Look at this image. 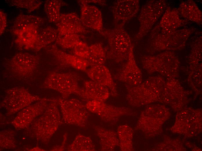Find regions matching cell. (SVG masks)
I'll return each mask as SVG.
<instances>
[{
	"label": "cell",
	"instance_id": "obj_1",
	"mask_svg": "<svg viewBox=\"0 0 202 151\" xmlns=\"http://www.w3.org/2000/svg\"><path fill=\"white\" fill-rule=\"evenodd\" d=\"M165 82L162 76H150L139 85L127 88L126 100L130 105L134 107L160 101Z\"/></svg>",
	"mask_w": 202,
	"mask_h": 151
},
{
	"label": "cell",
	"instance_id": "obj_2",
	"mask_svg": "<svg viewBox=\"0 0 202 151\" xmlns=\"http://www.w3.org/2000/svg\"><path fill=\"white\" fill-rule=\"evenodd\" d=\"M58 105L57 98H50L43 113L28 128L37 142L48 144L62 123Z\"/></svg>",
	"mask_w": 202,
	"mask_h": 151
},
{
	"label": "cell",
	"instance_id": "obj_3",
	"mask_svg": "<svg viewBox=\"0 0 202 151\" xmlns=\"http://www.w3.org/2000/svg\"><path fill=\"white\" fill-rule=\"evenodd\" d=\"M196 30L193 27L164 33L154 27L149 35L147 50L149 53L153 54L156 52L181 50L185 47L188 38Z\"/></svg>",
	"mask_w": 202,
	"mask_h": 151
},
{
	"label": "cell",
	"instance_id": "obj_4",
	"mask_svg": "<svg viewBox=\"0 0 202 151\" xmlns=\"http://www.w3.org/2000/svg\"><path fill=\"white\" fill-rule=\"evenodd\" d=\"M140 60L143 69L150 74L158 73L167 78L178 76L180 62L173 51H165L156 55H143Z\"/></svg>",
	"mask_w": 202,
	"mask_h": 151
},
{
	"label": "cell",
	"instance_id": "obj_5",
	"mask_svg": "<svg viewBox=\"0 0 202 151\" xmlns=\"http://www.w3.org/2000/svg\"><path fill=\"white\" fill-rule=\"evenodd\" d=\"M125 25H115L113 28L103 30L101 33L107 39L108 43L107 58L117 63L127 60L133 44L130 35L124 28Z\"/></svg>",
	"mask_w": 202,
	"mask_h": 151
},
{
	"label": "cell",
	"instance_id": "obj_6",
	"mask_svg": "<svg viewBox=\"0 0 202 151\" xmlns=\"http://www.w3.org/2000/svg\"><path fill=\"white\" fill-rule=\"evenodd\" d=\"M80 77L76 72L59 73L55 71L49 73L42 85V87L55 90L59 93L62 98L67 99L71 94H76L84 100V88L79 85Z\"/></svg>",
	"mask_w": 202,
	"mask_h": 151
},
{
	"label": "cell",
	"instance_id": "obj_7",
	"mask_svg": "<svg viewBox=\"0 0 202 151\" xmlns=\"http://www.w3.org/2000/svg\"><path fill=\"white\" fill-rule=\"evenodd\" d=\"M38 56L27 53H19L6 60V69L15 77L26 80L32 78L39 64Z\"/></svg>",
	"mask_w": 202,
	"mask_h": 151
},
{
	"label": "cell",
	"instance_id": "obj_8",
	"mask_svg": "<svg viewBox=\"0 0 202 151\" xmlns=\"http://www.w3.org/2000/svg\"><path fill=\"white\" fill-rule=\"evenodd\" d=\"M167 6L165 0H152L148 1L142 6L138 18L140 27L134 36L135 40L141 39L151 31L163 14Z\"/></svg>",
	"mask_w": 202,
	"mask_h": 151
},
{
	"label": "cell",
	"instance_id": "obj_9",
	"mask_svg": "<svg viewBox=\"0 0 202 151\" xmlns=\"http://www.w3.org/2000/svg\"><path fill=\"white\" fill-rule=\"evenodd\" d=\"M42 98L31 94L24 87H14L5 91L0 107L5 109L6 114L9 116L19 112L33 102L41 100Z\"/></svg>",
	"mask_w": 202,
	"mask_h": 151
},
{
	"label": "cell",
	"instance_id": "obj_10",
	"mask_svg": "<svg viewBox=\"0 0 202 151\" xmlns=\"http://www.w3.org/2000/svg\"><path fill=\"white\" fill-rule=\"evenodd\" d=\"M64 122L67 124L84 127L90 116L85 105L75 98H57Z\"/></svg>",
	"mask_w": 202,
	"mask_h": 151
},
{
	"label": "cell",
	"instance_id": "obj_11",
	"mask_svg": "<svg viewBox=\"0 0 202 151\" xmlns=\"http://www.w3.org/2000/svg\"><path fill=\"white\" fill-rule=\"evenodd\" d=\"M85 106L90 112L99 116L103 121L114 124L122 116L132 114V110L128 107H117L96 100L87 101Z\"/></svg>",
	"mask_w": 202,
	"mask_h": 151
},
{
	"label": "cell",
	"instance_id": "obj_12",
	"mask_svg": "<svg viewBox=\"0 0 202 151\" xmlns=\"http://www.w3.org/2000/svg\"><path fill=\"white\" fill-rule=\"evenodd\" d=\"M134 48L133 44L126 63L114 76L115 80L124 83L126 88L137 86L142 82V73L136 62Z\"/></svg>",
	"mask_w": 202,
	"mask_h": 151
},
{
	"label": "cell",
	"instance_id": "obj_13",
	"mask_svg": "<svg viewBox=\"0 0 202 151\" xmlns=\"http://www.w3.org/2000/svg\"><path fill=\"white\" fill-rule=\"evenodd\" d=\"M50 98L42 99L35 104L23 109L18 112L12 124L17 130L28 128L38 116L46 109Z\"/></svg>",
	"mask_w": 202,
	"mask_h": 151
},
{
	"label": "cell",
	"instance_id": "obj_14",
	"mask_svg": "<svg viewBox=\"0 0 202 151\" xmlns=\"http://www.w3.org/2000/svg\"><path fill=\"white\" fill-rule=\"evenodd\" d=\"M45 49L48 53L54 57L59 69L71 67L86 72L89 66L87 60L67 53L59 49L55 44H50L45 47Z\"/></svg>",
	"mask_w": 202,
	"mask_h": 151
},
{
	"label": "cell",
	"instance_id": "obj_15",
	"mask_svg": "<svg viewBox=\"0 0 202 151\" xmlns=\"http://www.w3.org/2000/svg\"><path fill=\"white\" fill-rule=\"evenodd\" d=\"M140 9L138 0L115 1L111 10L116 25L125 23L135 17Z\"/></svg>",
	"mask_w": 202,
	"mask_h": 151
},
{
	"label": "cell",
	"instance_id": "obj_16",
	"mask_svg": "<svg viewBox=\"0 0 202 151\" xmlns=\"http://www.w3.org/2000/svg\"><path fill=\"white\" fill-rule=\"evenodd\" d=\"M187 94L178 79L167 78L161 100L172 106H181L186 101Z\"/></svg>",
	"mask_w": 202,
	"mask_h": 151
},
{
	"label": "cell",
	"instance_id": "obj_17",
	"mask_svg": "<svg viewBox=\"0 0 202 151\" xmlns=\"http://www.w3.org/2000/svg\"><path fill=\"white\" fill-rule=\"evenodd\" d=\"M55 24L57 27V36L70 34L86 33L87 32L80 18L75 12L61 13Z\"/></svg>",
	"mask_w": 202,
	"mask_h": 151
},
{
	"label": "cell",
	"instance_id": "obj_18",
	"mask_svg": "<svg viewBox=\"0 0 202 151\" xmlns=\"http://www.w3.org/2000/svg\"><path fill=\"white\" fill-rule=\"evenodd\" d=\"M81 6L80 19L85 27L92 29L100 34L103 30L102 15L97 7L88 5L79 1Z\"/></svg>",
	"mask_w": 202,
	"mask_h": 151
},
{
	"label": "cell",
	"instance_id": "obj_19",
	"mask_svg": "<svg viewBox=\"0 0 202 151\" xmlns=\"http://www.w3.org/2000/svg\"><path fill=\"white\" fill-rule=\"evenodd\" d=\"M181 17L178 9L167 7L160 22L155 27L162 32H172L189 23V21Z\"/></svg>",
	"mask_w": 202,
	"mask_h": 151
},
{
	"label": "cell",
	"instance_id": "obj_20",
	"mask_svg": "<svg viewBox=\"0 0 202 151\" xmlns=\"http://www.w3.org/2000/svg\"><path fill=\"white\" fill-rule=\"evenodd\" d=\"M40 27L34 24L24 26L12 32L16 36L14 42L21 50H32L37 39Z\"/></svg>",
	"mask_w": 202,
	"mask_h": 151
},
{
	"label": "cell",
	"instance_id": "obj_21",
	"mask_svg": "<svg viewBox=\"0 0 202 151\" xmlns=\"http://www.w3.org/2000/svg\"><path fill=\"white\" fill-rule=\"evenodd\" d=\"M91 80L107 87L113 96L118 95L116 85L108 69L104 65L92 67L86 71Z\"/></svg>",
	"mask_w": 202,
	"mask_h": 151
},
{
	"label": "cell",
	"instance_id": "obj_22",
	"mask_svg": "<svg viewBox=\"0 0 202 151\" xmlns=\"http://www.w3.org/2000/svg\"><path fill=\"white\" fill-rule=\"evenodd\" d=\"M85 90L84 100L87 102L96 100L104 102L110 95L109 89L106 87L92 80L84 82Z\"/></svg>",
	"mask_w": 202,
	"mask_h": 151
},
{
	"label": "cell",
	"instance_id": "obj_23",
	"mask_svg": "<svg viewBox=\"0 0 202 151\" xmlns=\"http://www.w3.org/2000/svg\"><path fill=\"white\" fill-rule=\"evenodd\" d=\"M94 129L99 138L102 151H113L119 146L118 135L115 131L99 126H95Z\"/></svg>",
	"mask_w": 202,
	"mask_h": 151
},
{
	"label": "cell",
	"instance_id": "obj_24",
	"mask_svg": "<svg viewBox=\"0 0 202 151\" xmlns=\"http://www.w3.org/2000/svg\"><path fill=\"white\" fill-rule=\"evenodd\" d=\"M188 73L202 71V36L196 37L191 45V51L187 60Z\"/></svg>",
	"mask_w": 202,
	"mask_h": 151
},
{
	"label": "cell",
	"instance_id": "obj_25",
	"mask_svg": "<svg viewBox=\"0 0 202 151\" xmlns=\"http://www.w3.org/2000/svg\"><path fill=\"white\" fill-rule=\"evenodd\" d=\"M178 9L181 16L185 19L198 24H201V11L193 1L188 0L182 1Z\"/></svg>",
	"mask_w": 202,
	"mask_h": 151
},
{
	"label": "cell",
	"instance_id": "obj_26",
	"mask_svg": "<svg viewBox=\"0 0 202 151\" xmlns=\"http://www.w3.org/2000/svg\"><path fill=\"white\" fill-rule=\"evenodd\" d=\"M58 35L57 29L48 26L40 29L37 38L33 51H38L55 41Z\"/></svg>",
	"mask_w": 202,
	"mask_h": 151
},
{
	"label": "cell",
	"instance_id": "obj_27",
	"mask_svg": "<svg viewBox=\"0 0 202 151\" xmlns=\"http://www.w3.org/2000/svg\"><path fill=\"white\" fill-rule=\"evenodd\" d=\"M117 133L120 150L122 151L133 150V132L131 127L126 125H120L118 128Z\"/></svg>",
	"mask_w": 202,
	"mask_h": 151
},
{
	"label": "cell",
	"instance_id": "obj_28",
	"mask_svg": "<svg viewBox=\"0 0 202 151\" xmlns=\"http://www.w3.org/2000/svg\"><path fill=\"white\" fill-rule=\"evenodd\" d=\"M90 55L87 60L91 67L104 65L107 59L106 52L102 43H96L89 46Z\"/></svg>",
	"mask_w": 202,
	"mask_h": 151
},
{
	"label": "cell",
	"instance_id": "obj_29",
	"mask_svg": "<svg viewBox=\"0 0 202 151\" xmlns=\"http://www.w3.org/2000/svg\"><path fill=\"white\" fill-rule=\"evenodd\" d=\"M44 22V19L39 16L21 14L15 19L11 28V31L13 32L17 30L31 24H34L40 27Z\"/></svg>",
	"mask_w": 202,
	"mask_h": 151
},
{
	"label": "cell",
	"instance_id": "obj_30",
	"mask_svg": "<svg viewBox=\"0 0 202 151\" xmlns=\"http://www.w3.org/2000/svg\"><path fill=\"white\" fill-rule=\"evenodd\" d=\"M69 151H93L95 146L89 137L78 134L67 149Z\"/></svg>",
	"mask_w": 202,
	"mask_h": 151
},
{
	"label": "cell",
	"instance_id": "obj_31",
	"mask_svg": "<svg viewBox=\"0 0 202 151\" xmlns=\"http://www.w3.org/2000/svg\"><path fill=\"white\" fill-rule=\"evenodd\" d=\"M66 5L64 1L60 0H47L44 4V9L49 21L55 24L61 13L60 10L62 6Z\"/></svg>",
	"mask_w": 202,
	"mask_h": 151
},
{
	"label": "cell",
	"instance_id": "obj_32",
	"mask_svg": "<svg viewBox=\"0 0 202 151\" xmlns=\"http://www.w3.org/2000/svg\"><path fill=\"white\" fill-rule=\"evenodd\" d=\"M15 132L11 130H6L0 132V150L14 149L17 147Z\"/></svg>",
	"mask_w": 202,
	"mask_h": 151
},
{
	"label": "cell",
	"instance_id": "obj_33",
	"mask_svg": "<svg viewBox=\"0 0 202 151\" xmlns=\"http://www.w3.org/2000/svg\"><path fill=\"white\" fill-rule=\"evenodd\" d=\"M6 1L12 6L26 9L28 12L37 9L42 3V1L37 0H12Z\"/></svg>",
	"mask_w": 202,
	"mask_h": 151
},
{
	"label": "cell",
	"instance_id": "obj_34",
	"mask_svg": "<svg viewBox=\"0 0 202 151\" xmlns=\"http://www.w3.org/2000/svg\"><path fill=\"white\" fill-rule=\"evenodd\" d=\"M80 40L78 34H70L57 36L55 42L56 44L64 49L73 48Z\"/></svg>",
	"mask_w": 202,
	"mask_h": 151
},
{
	"label": "cell",
	"instance_id": "obj_35",
	"mask_svg": "<svg viewBox=\"0 0 202 151\" xmlns=\"http://www.w3.org/2000/svg\"><path fill=\"white\" fill-rule=\"evenodd\" d=\"M73 48L75 55L87 60L89 56L90 51L89 46L86 43L80 41Z\"/></svg>",
	"mask_w": 202,
	"mask_h": 151
},
{
	"label": "cell",
	"instance_id": "obj_36",
	"mask_svg": "<svg viewBox=\"0 0 202 151\" xmlns=\"http://www.w3.org/2000/svg\"><path fill=\"white\" fill-rule=\"evenodd\" d=\"M7 25V17L6 13L1 10H0V33L4 32Z\"/></svg>",
	"mask_w": 202,
	"mask_h": 151
},
{
	"label": "cell",
	"instance_id": "obj_37",
	"mask_svg": "<svg viewBox=\"0 0 202 151\" xmlns=\"http://www.w3.org/2000/svg\"><path fill=\"white\" fill-rule=\"evenodd\" d=\"M64 139L62 145L60 146H56L53 148L51 151H63L64 150V145L67 139V133H65L64 136Z\"/></svg>",
	"mask_w": 202,
	"mask_h": 151
},
{
	"label": "cell",
	"instance_id": "obj_38",
	"mask_svg": "<svg viewBox=\"0 0 202 151\" xmlns=\"http://www.w3.org/2000/svg\"><path fill=\"white\" fill-rule=\"evenodd\" d=\"M82 1L86 4L90 2H92L98 4L102 6L106 4V1L104 0H82Z\"/></svg>",
	"mask_w": 202,
	"mask_h": 151
},
{
	"label": "cell",
	"instance_id": "obj_39",
	"mask_svg": "<svg viewBox=\"0 0 202 151\" xmlns=\"http://www.w3.org/2000/svg\"><path fill=\"white\" fill-rule=\"evenodd\" d=\"M27 151H45V150L43 149L40 148L38 147H35L32 148H26V150Z\"/></svg>",
	"mask_w": 202,
	"mask_h": 151
}]
</instances>
